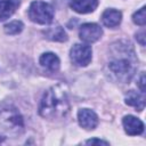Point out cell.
I'll return each instance as SVG.
<instances>
[{
    "label": "cell",
    "instance_id": "cell-1",
    "mask_svg": "<svg viewBox=\"0 0 146 146\" xmlns=\"http://www.w3.org/2000/svg\"><path fill=\"white\" fill-rule=\"evenodd\" d=\"M70 111L67 94L62 86L49 88L40 103L39 113L44 119H60Z\"/></svg>",
    "mask_w": 146,
    "mask_h": 146
},
{
    "label": "cell",
    "instance_id": "cell-2",
    "mask_svg": "<svg viewBox=\"0 0 146 146\" xmlns=\"http://www.w3.org/2000/svg\"><path fill=\"white\" fill-rule=\"evenodd\" d=\"M23 117L16 108H0V139L15 138L23 132Z\"/></svg>",
    "mask_w": 146,
    "mask_h": 146
},
{
    "label": "cell",
    "instance_id": "cell-3",
    "mask_svg": "<svg viewBox=\"0 0 146 146\" xmlns=\"http://www.w3.org/2000/svg\"><path fill=\"white\" fill-rule=\"evenodd\" d=\"M29 17L38 24H49L54 18V8L43 1H34L29 8Z\"/></svg>",
    "mask_w": 146,
    "mask_h": 146
},
{
    "label": "cell",
    "instance_id": "cell-4",
    "mask_svg": "<svg viewBox=\"0 0 146 146\" xmlns=\"http://www.w3.org/2000/svg\"><path fill=\"white\" fill-rule=\"evenodd\" d=\"M112 73L121 81H129L133 75L135 65L131 62V56L127 57H116L108 64Z\"/></svg>",
    "mask_w": 146,
    "mask_h": 146
},
{
    "label": "cell",
    "instance_id": "cell-5",
    "mask_svg": "<svg viewBox=\"0 0 146 146\" xmlns=\"http://www.w3.org/2000/svg\"><path fill=\"white\" fill-rule=\"evenodd\" d=\"M91 48L87 44L76 43L71 48V59L78 66H87L91 62Z\"/></svg>",
    "mask_w": 146,
    "mask_h": 146
},
{
    "label": "cell",
    "instance_id": "cell-6",
    "mask_svg": "<svg viewBox=\"0 0 146 146\" xmlns=\"http://www.w3.org/2000/svg\"><path fill=\"white\" fill-rule=\"evenodd\" d=\"M102 34H103L102 27L95 23H86L80 27L79 31L80 39L88 43H92L97 41L102 36Z\"/></svg>",
    "mask_w": 146,
    "mask_h": 146
},
{
    "label": "cell",
    "instance_id": "cell-7",
    "mask_svg": "<svg viewBox=\"0 0 146 146\" xmlns=\"http://www.w3.org/2000/svg\"><path fill=\"white\" fill-rule=\"evenodd\" d=\"M78 121L82 128L92 130L98 124V116L94 111L89 108H82L78 112Z\"/></svg>",
    "mask_w": 146,
    "mask_h": 146
},
{
    "label": "cell",
    "instance_id": "cell-8",
    "mask_svg": "<svg viewBox=\"0 0 146 146\" xmlns=\"http://www.w3.org/2000/svg\"><path fill=\"white\" fill-rule=\"evenodd\" d=\"M122 123H123V128L125 132L130 136H137L144 131V123L139 119L132 115L124 116L122 120Z\"/></svg>",
    "mask_w": 146,
    "mask_h": 146
},
{
    "label": "cell",
    "instance_id": "cell-9",
    "mask_svg": "<svg viewBox=\"0 0 146 146\" xmlns=\"http://www.w3.org/2000/svg\"><path fill=\"white\" fill-rule=\"evenodd\" d=\"M70 6L79 14H88L97 8L98 0H71Z\"/></svg>",
    "mask_w": 146,
    "mask_h": 146
},
{
    "label": "cell",
    "instance_id": "cell-10",
    "mask_svg": "<svg viewBox=\"0 0 146 146\" xmlns=\"http://www.w3.org/2000/svg\"><path fill=\"white\" fill-rule=\"evenodd\" d=\"M122 14L115 9H106L102 15V22L107 27H115L121 23Z\"/></svg>",
    "mask_w": 146,
    "mask_h": 146
},
{
    "label": "cell",
    "instance_id": "cell-11",
    "mask_svg": "<svg viewBox=\"0 0 146 146\" xmlns=\"http://www.w3.org/2000/svg\"><path fill=\"white\" fill-rule=\"evenodd\" d=\"M19 5L18 0H1L0 1V22L9 18Z\"/></svg>",
    "mask_w": 146,
    "mask_h": 146
},
{
    "label": "cell",
    "instance_id": "cell-12",
    "mask_svg": "<svg viewBox=\"0 0 146 146\" xmlns=\"http://www.w3.org/2000/svg\"><path fill=\"white\" fill-rule=\"evenodd\" d=\"M125 104L129 106L136 107L138 111H143L145 107V96L143 94H138L137 91L130 90L125 95Z\"/></svg>",
    "mask_w": 146,
    "mask_h": 146
},
{
    "label": "cell",
    "instance_id": "cell-13",
    "mask_svg": "<svg viewBox=\"0 0 146 146\" xmlns=\"http://www.w3.org/2000/svg\"><path fill=\"white\" fill-rule=\"evenodd\" d=\"M44 34H46V36H47L49 40H52V41L63 42V41H66V40H67L66 32H65L64 29H63L62 26H59V25H54V26L48 27V29L44 31Z\"/></svg>",
    "mask_w": 146,
    "mask_h": 146
},
{
    "label": "cell",
    "instance_id": "cell-14",
    "mask_svg": "<svg viewBox=\"0 0 146 146\" xmlns=\"http://www.w3.org/2000/svg\"><path fill=\"white\" fill-rule=\"evenodd\" d=\"M40 64L50 71H57L59 68V58L52 52H44L40 57Z\"/></svg>",
    "mask_w": 146,
    "mask_h": 146
},
{
    "label": "cell",
    "instance_id": "cell-15",
    "mask_svg": "<svg viewBox=\"0 0 146 146\" xmlns=\"http://www.w3.org/2000/svg\"><path fill=\"white\" fill-rule=\"evenodd\" d=\"M24 25L21 21H13L5 25V32L7 34H18L23 30Z\"/></svg>",
    "mask_w": 146,
    "mask_h": 146
},
{
    "label": "cell",
    "instance_id": "cell-16",
    "mask_svg": "<svg viewBox=\"0 0 146 146\" xmlns=\"http://www.w3.org/2000/svg\"><path fill=\"white\" fill-rule=\"evenodd\" d=\"M132 21L140 26H144L146 24V15H145V7H141L138 11H136L132 16Z\"/></svg>",
    "mask_w": 146,
    "mask_h": 146
},
{
    "label": "cell",
    "instance_id": "cell-17",
    "mask_svg": "<svg viewBox=\"0 0 146 146\" xmlns=\"http://www.w3.org/2000/svg\"><path fill=\"white\" fill-rule=\"evenodd\" d=\"M86 143L87 144H104V145H108L107 141H104V140H100V139H89Z\"/></svg>",
    "mask_w": 146,
    "mask_h": 146
},
{
    "label": "cell",
    "instance_id": "cell-18",
    "mask_svg": "<svg viewBox=\"0 0 146 146\" xmlns=\"http://www.w3.org/2000/svg\"><path fill=\"white\" fill-rule=\"evenodd\" d=\"M139 87H140V90H141V92H145V75H144V73H143V74H141V76H140Z\"/></svg>",
    "mask_w": 146,
    "mask_h": 146
},
{
    "label": "cell",
    "instance_id": "cell-19",
    "mask_svg": "<svg viewBox=\"0 0 146 146\" xmlns=\"http://www.w3.org/2000/svg\"><path fill=\"white\" fill-rule=\"evenodd\" d=\"M144 35H145V32H144V31H141L140 33H138V34H137V36H138L139 42H140V44H141V46H144V44H145V40H144V38H145V36H144Z\"/></svg>",
    "mask_w": 146,
    "mask_h": 146
}]
</instances>
